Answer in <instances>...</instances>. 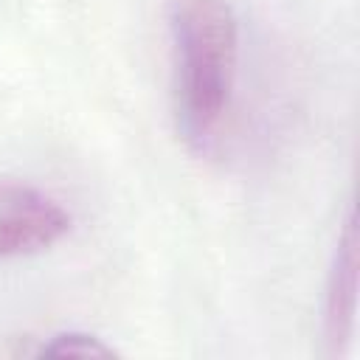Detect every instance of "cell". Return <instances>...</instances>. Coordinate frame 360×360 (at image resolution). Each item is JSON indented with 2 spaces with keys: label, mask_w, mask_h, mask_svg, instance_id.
<instances>
[{
  "label": "cell",
  "mask_w": 360,
  "mask_h": 360,
  "mask_svg": "<svg viewBox=\"0 0 360 360\" xmlns=\"http://www.w3.org/2000/svg\"><path fill=\"white\" fill-rule=\"evenodd\" d=\"M172 96L183 143L205 155L217 146L233 98L239 28L228 0H169Z\"/></svg>",
  "instance_id": "1"
},
{
  "label": "cell",
  "mask_w": 360,
  "mask_h": 360,
  "mask_svg": "<svg viewBox=\"0 0 360 360\" xmlns=\"http://www.w3.org/2000/svg\"><path fill=\"white\" fill-rule=\"evenodd\" d=\"M70 231V214L28 183L0 180V259L34 256Z\"/></svg>",
  "instance_id": "2"
},
{
  "label": "cell",
  "mask_w": 360,
  "mask_h": 360,
  "mask_svg": "<svg viewBox=\"0 0 360 360\" xmlns=\"http://www.w3.org/2000/svg\"><path fill=\"white\" fill-rule=\"evenodd\" d=\"M354 312H357V231L349 214L343 233L338 239L335 262L329 270L326 284V338L338 349L354 332Z\"/></svg>",
  "instance_id": "3"
},
{
  "label": "cell",
  "mask_w": 360,
  "mask_h": 360,
  "mask_svg": "<svg viewBox=\"0 0 360 360\" xmlns=\"http://www.w3.org/2000/svg\"><path fill=\"white\" fill-rule=\"evenodd\" d=\"M39 354H51V357H110L115 354L112 346H104L98 338L93 335H82V332H68V335H56L48 343H42Z\"/></svg>",
  "instance_id": "4"
}]
</instances>
